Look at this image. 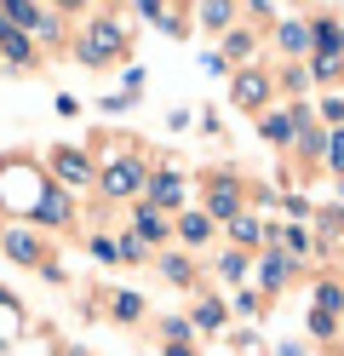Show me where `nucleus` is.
<instances>
[{
  "label": "nucleus",
  "instance_id": "f3484780",
  "mask_svg": "<svg viewBox=\"0 0 344 356\" xmlns=\"http://www.w3.org/2000/svg\"><path fill=\"white\" fill-rule=\"evenodd\" d=\"M161 270H167V282H178V287H183V282L195 276V264H190V259H178V253H161Z\"/></svg>",
  "mask_w": 344,
  "mask_h": 356
},
{
  "label": "nucleus",
  "instance_id": "2eb2a0df",
  "mask_svg": "<svg viewBox=\"0 0 344 356\" xmlns=\"http://www.w3.org/2000/svg\"><path fill=\"white\" fill-rule=\"evenodd\" d=\"M316 310L338 316V310H344V287H338V282H321V287H316Z\"/></svg>",
  "mask_w": 344,
  "mask_h": 356
},
{
  "label": "nucleus",
  "instance_id": "72a5a7b5",
  "mask_svg": "<svg viewBox=\"0 0 344 356\" xmlns=\"http://www.w3.org/2000/svg\"><path fill=\"white\" fill-rule=\"evenodd\" d=\"M338 35H344V29H338Z\"/></svg>",
  "mask_w": 344,
  "mask_h": 356
},
{
  "label": "nucleus",
  "instance_id": "2f4dec72",
  "mask_svg": "<svg viewBox=\"0 0 344 356\" xmlns=\"http://www.w3.org/2000/svg\"><path fill=\"white\" fill-rule=\"evenodd\" d=\"M161 350H167V356H195L190 345H161Z\"/></svg>",
  "mask_w": 344,
  "mask_h": 356
},
{
  "label": "nucleus",
  "instance_id": "7ed1b4c3",
  "mask_svg": "<svg viewBox=\"0 0 344 356\" xmlns=\"http://www.w3.org/2000/svg\"><path fill=\"white\" fill-rule=\"evenodd\" d=\"M29 218H35V225H63V218H69V195H63V190L52 184V178L40 184V195H35Z\"/></svg>",
  "mask_w": 344,
  "mask_h": 356
},
{
  "label": "nucleus",
  "instance_id": "393cba45",
  "mask_svg": "<svg viewBox=\"0 0 344 356\" xmlns=\"http://www.w3.org/2000/svg\"><path fill=\"white\" fill-rule=\"evenodd\" d=\"M195 17H201V24H213V29H218V24H229L236 12H229V6H218V0H206V6H201Z\"/></svg>",
  "mask_w": 344,
  "mask_h": 356
},
{
  "label": "nucleus",
  "instance_id": "a211bd4d",
  "mask_svg": "<svg viewBox=\"0 0 344 356\" xmlns=\"http://www.w3.org/2000/svg\"><path fill=\"white\" fill-rule=\"evenodd\" d=\"M275 40H281L287 52H304V47H310V29H304V24H293V17H287V24H281V35H275Z\"/></svg>",
  "mask_w": 344,
  "mask_h": 356
},
{
  "label": "nucleus",
  "instance_id": "4468645a",
  "mask_svg": "<svg viewBox=\"0 0 344 356\" xmlns=\"http://www.w3.org/2000/svg\"><path fill=\"white\" fill-rule=\"evenodd\" d=\"M0 58H6V63H17V70L29 63V40H23V29H12L6 40H0Z\"/></svg>",
  "mask_w": 344,
  "mask_h": 356
},
{
  "label": "nucleus",
  "instance_id": "c85d7f7f",
  "mask_svg": "<svg viewBox=\"0 0 344 356\" xmlns=\"http://www.w3.org/2000/svg\"><path fill=\"white\" fill-rule=\"evenodd\" d=\"M298 144H304V149H310V155H316V149H321V144H327V132H321V127H304V132H298Z\"/></svg>",
  "mask_w": 344,
  "mask_h": 356
},
{
  "label": "nucleus",
  "instance_id": "4be33fe9",
  "mask_svg": "<svg viewBox=\"0 0 344 356\" xmlns=\"http://www.w3.org/2000/svg\"><path fill=\"white\" fill-rule=\"evenodd\" d=\"M218 276H224V282H241V276H247V259H241L236 248H229V253L218 259Z\"/></svg>",
  "mask_w": 344,
  "mask_h": 356
},
{
  "label": "nucleus",
  "instance_id": "39448f33",
  "mask_svg": "<svg viewBox=\"0 0 344 356\" xmlns=\"http://www.w3.org/2000/svg\"><path fill=\"white\" fill-rule=\"evenodd\" d=\"M144 190H149V207H155V202H161V207H178V202H183V178L167 172V167H161V172H144Z\"/></svg>",
  "mask_w": 344,
  "mask_h": 356
},
{
  "label": "nucleus",
  "instance_id": "9b49d317",
  "mask_svg": "<svg viewBox=\"0 0 344 356\" xmlns=\"http://www.w3.org/2000/svg\"><path fill=\"white\" fill-rule=\"evenodd\" d=\"M138 17H149V24H161L167 35H190V29H183V12H172V6H155V0H144V6H138Z\"/></svg>",
  "mask_w": 344,
  "mask_h": 356
},
{
  "label": "nucleus",
  "instance_id": "0eeeda50",
  "mask_svg": "<svg viewBox=\"0 0 344 356\" xmlns=\"http://www.w3.org/2000/svg\"><path fill=\"white\" fill-rule=\"evenodd\" d=\"M52 172L63 178V184H92V161L81 149H52Z\"/></svg>",
  "mask_w": 344,
  "mask_h": 356
},
{
  "label": "nucleus",
  "instance_id": "412c9836",
  "mask_svg": "<svg viewBox=\"0 0 344 356\" xmlns=\"http://www.w3.org/2000/svg\"><path fill=\"white\" fill-rule=\"evenodd\" d=\"M115 316H121V322H138V316H144V299H138V293H115Z\"/></svg>",
  "mask_w": 344,
  "mask_h": 356
},
{
  "label": "nucleus",
  "instance_id": "1a4fd4ad",
  "mask_svg": "<svg viewBox=\"0 0 344 356\" xmlns=\"http://www.w3.org/2000/svg\"><path fill=\"white\" fill-rule=\"evenodd\" d=\"M298 121H310L304 109H293V115H264V138L270 144H293L298 138Z\"/></svg>",
  "mask_w": 344,
  "mask_h": 356
},
{
  "label": "nucleus",
  "instance_id": "20e7f679",
  "mask_svg": "<svg viewBox=\"0 0 344 356\" xmlns=\"http://www.w3.org/2000/svg\"><path fill=\"white\" fill-rule=\"evenodd\" d=\"M98 190H104V195H132V190H144V167H138V161H115V167H104Z\"/></svg>",
  "mask_w": 344,
  "mask_h": 356
},
{
  "label": "nucleus",
  "instance_id": "c756f323",
  "mask_svg": "<svg viewBox=\"0 0 344 356\" xmlns=\"http://www.w3.org/2000/svg\"><path fill=\"white\" fill-rule=\"evenodd\" d=\"M92 253H98L104 264H115V241H109V236H92Z\"/></svg>",
  "mask_w": 344,
  "mask_h": 356
},
{
  "label": "nucleus",
  "instance_id": "6ab92c4d",
  "mask_svg": "<svg viewBox=\"0 0 344 356\" xmlns=\"http://www.w3.org/2000/svg\"><path fill=\"white\" fill-rule=\"evenodd\" d=\"M115 264H144V241H138V236H121V241H115Z\"/></svg>",
  "mask_w": 344,
  "mask_h": 356
},
{
  "label": "nucleus",
  "instance_id": "7c9ffc66",
  "mask_svg": "<svg viewBox=\"0 0 344 356\" xmlns=\"http://www.w3.org/2000/svg\"><path fill=\"white\" fill-rule=\"evenodd\" d=\"M333 322H338V316H327V310H310V327H316V333H333Z\"/></svg>",
  "mask_w": 344,
  "mask_h": 356
},
{
  "label": "nucleus",
  "instance_id": "6e6552de",
  "mask_svg": "<svg viewBox=\"0 0 344 356\" xmlns=\"http://www.w3.org/2000/svg\"><path fill=\"white\" fill-rule=\"evenodd\" d=\"M344 24H333V17H316V24H310V47L321 52V58H333L338 47H344V35H338Z\"/></svg>",
  "mask_w": 344,
  "mask_h": 356
},
{
  "label": "nucleus",
  "instance_id": "aec40b11",
  "mask_svg": "<svg viewBox=\"0 0 344 356\" xmlns=\"http://www.w3.org/2000/svg\"><path fill=\"white\" fill-rule=\"evenodd\" d=\"M195 322L201 327H224V299H201L195 305Z\"/></svg>",
  "mask_w": 344,
  "mask_h": 356
},
{
  "label": "nucleus",
  "instance_id": "a878e982",
  "mask_svg": "<svg viewBox=\"0 0 344 356\" xmlns=\"http://www.w3.org/2000/svg\"><path fill=\"white\" fill-rule=\"evenodd\" d=\"M229 236H236V241H259V218H229Z\"/></svg>",
  "mask_w": 344,
  "mask_h": 356
},
{
  "label": "nucleus",
  "instance_id": "ddd939ff",
  "mask_svg": "<svg viewBox=\"0 0 344 356\" xmlns=\"http://www.w3.org/2000/svg\"><path fill=\"white\" fill-rule=\"evenodd\" d=\"M138 241H161V236H167V225H161V213L149 207V202H138V230H132Z\"/></svg>",
  "mask_w": 344,
  "mask_h": 356
},
{
  "label": "nucleus",
  "instance_id": "f257e3e1",
  "mask_svg": "<svg viewBox=\"0 0 344 356\" xmlns=\"http://www.w3.org/2000/svg\"><path fill=\"white\" fill-rule=\"evenodd\" d=\"M121 52H126V29L115 24V17L92 24V35L81 40V58H86V63H109V58H121Z\"/></svg>",
  "mask_w": 344,
  "mask_h": 356
},
{
  "label": "nucleus",
  "instance_id": "f8f14e48",
  "mask_svg": "<svg viewBox=\"0 0 344 356\" xmlns=\"http://www.w3.org/2000/svg\"><path fill=\"white\" fill-rule=\"evenodd\" d=\"M178 236L190 241V248H201V241L213 236V218H206V213H183V218H178Z\"/></svg>",
  "mask_w": 344,
  "mask_h": 356
},
{
  "label": "nucleus",
  "instance_id": "423d86ee",
  "mask_svg": "<svg viewBox=\"0 0 344 356\" xmlns=\"http://www.w3.org/2000/svg\"><path fill=\"white\" fill-rule=\"evenodd\" d=\"M270 98V75L264 70H241L236 75V109H259Z\"/></svg>",
  "mask_w": 344,
  "mask_h": 356
},
{
  "label": "nucleus",
  "instance_id": "cd10ccee",
  "mask_svg": "<svg viewBox=\"0 0 344 356\" xmlns=\"http://www.w3.org/2000/svg\"><path fill=\"white\" fill-rule=\"evenodd\" d=\"M183 339H190V316H172L167 322V345H183Z\"/></svg>",
  "mask_w": 344,
  "mask_h": 356
},
{
  "label": "nucleus",
  "instance_id": "bb28decb",
  "mask_svg": "<svg viewBox=\"0 0 344 356\" xmlns=\"http://www.w3.org/2000/svg\"><path fill=\"white\" fill-rule=\"evenodd\" d=\"M224 52H229V58H252V35H241V29H229V40H224Z\"/></svg>",
  "mask_w": 344,
  "mask_h": 356
},
{
  "label": "nucleus",
  "instance_id": "b1692460",
  "mask_svg": "<svg viewBox=\"0 0 344 356\" xmlns=\"http://www.w3.org/2000/svg\"><path fill=\"white\" fill-rule=\"evenodd\" d=\"M321 149H327V161H333V172H344V127H333V138L321 144Z\"/></svg>",
  "mask_w": 344,
  "mask_h": 356
},
{
  "label": "nucleus",
  "instance_id": "f03ea898",
  "mask_svg": "<svg viewBox=\"0 0 344 356\" xmlns=\"http://www.w3.org/2000/svg\"><path fill=\"white\" fill-rule=\"evenodd\" d=\"M206 218H224V225H229V218H241V184L229 172H218L213 190H206Z\"/></svg>",
  "mask_w": 344,
  "mask_h": 356
},
{
  "label": "nucleus",
  "instance_id": "dca6fc26",
  "mask_svg": "<svg viewBox=\"0 0 344 356\" xmlns=\"http://www.w3.org/2000/svg\"><path fill=\"white\" fill-rule=\"evenodd\" d=\"M287 276H293V259H287V253H270V264H264V287H287Z\"/></svg>",
  "mask_w": 344,
  "mask_h": 356
},
{
  "label": "nucleus",
  "instance_id": "9d476101",
  "mask_svg": "<svg viewBox=\"0 0 344 356\" xmlns=\"http://www.w3.org/2000/svg\"><path fill=\"white\" fill-rule=\"evenodd\" d=\"M0 241H6V253H12L17 264H40V259H46V253H40V241H35L29 230H6Z\"/></svg>",
  "mask_w": 344,
  "mask_h": 356
},
{
  "label": "nucleus",
  "instance_id": "473e14b6",
  "mask_svg": "<svg viewBox=\"0 0 344 356\" xmlns=\"http://www.w3.org/2000/svg\"><path fill=\"white\" fill-rule=\"evenodd\" d=\"M6 35H12V24H6V12H0V40H6Z\"/></svg>",
  "mask_w": 344,
  "mask_h": 356
},
{
  "label": "nucleus",
  "instance_id": "5701e85b",
  "mask_svg": "<svg viewBox=\"0 0 344 356\" xmlns=\"http://www.w3.org/2000/svg\"><path fill=\"white\" fill-rule=\"evenodd\" d=\"M310 75H316V81H344V63H338V58H316Z\"/></svg>",
  "mask_w": 344,
  "mask_h": 356
}]
</instances>
